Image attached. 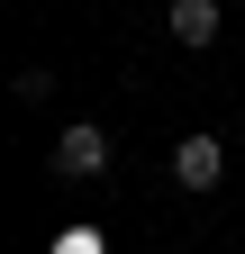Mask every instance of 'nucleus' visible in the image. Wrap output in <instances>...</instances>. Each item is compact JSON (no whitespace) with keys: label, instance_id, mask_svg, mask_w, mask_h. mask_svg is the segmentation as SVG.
<instances>
[{"label":"nucleus","instance_id":"1","mask_svg":"<svg viewBox=\"0 0 245 254\" xmlns=\"http://www.w3.org/2000/svg\"><path fill=\"white\" fill-rule=\"evenodd\" d=\"M55 173H64V182H100V173H109V127H100V118L55 127Z\"/></svg>","mask_w":245,"mask_h":254},{"label":"nucleus","instance_id":"2","mask_svg":"<svg viewBox=\"0 0 245 254\" xmlns=\"http://www.w3.org/2000/svg\"><path fill=\"white\" fill-rule=\"evenodd\" d=\"M218 173H227V145L218 136H182L173 145V182L182 190H218Z\"/></svg>","mask_w":245,"mask_h":254},{"label":"nucleus","instance_id":"3","mask_svg":"<svg viewBox=\"0 0 245 254\" xmlns=\"http://www.w3.org/2000/svg\"><path fill=\"white\" fill-rule=\"evenodd\" d=\"M164 27H173V46H218V0H173Z\"/></svg>","mask_w":245,"mask_h":254}]
</instances>
